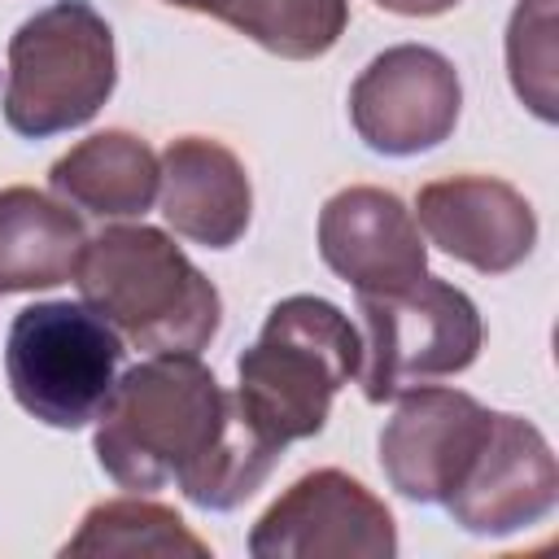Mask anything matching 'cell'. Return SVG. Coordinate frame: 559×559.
Instances as JSON below:
<instances>
[{
  "label": "cell",
  "instance_id": "ffe728a7",
  "mask_svg": "<svg viewBox=\"0 0 559 559\" xmlns=\"http://www.w3.org/2000/svg\"><path fill=\"white\" fill-rule=\"evenodd\" d=\"M376 4L397 17H437V13H450L459 0H376Z\"/></svg>",
  "mask_w": 559,
  "mask_h": 559
},
{
  "label": "cell",
  "instance_id": "2e32d148",
  "mask_svg": "<svg viewBox=\"0 0 559 559\" xmlns=\"http://www.w3.org/2000/svg\"><path fill=\"white\" fill-rule=\"evenodd\" d=\"M284 445H275L236 402L231 393V406H227V419H223V432L214 437V445L175 480L179 493L192 502V507H205V511H231L240 507L245 498H253L262 489V480L275 472Z\"/></svg>",
  "mask_w": 559,
  "mask_h": 559
},
{
  "label": "cell",
  "instance_id": "7c38bea8",
  "mask_svg": "<svg viewBox=\"0 0 559 559\" xmlns=\"http://www.w3.org/2000/svg\"><path fill=\"white\" fill-rule=\"evenodd\" d=\"M319 258L354 293H393L428 275V245L397 192L354 183L319 210Z\"/></svg>",
  "mask_w": 559,
  "mask_h": 559
},
{
  "label": "cell",
  "instance_id": "5b68a950",
  "mask_svg": "<svg viewBox=\"0 0 559 559\" xmlns=\"http://www.w3.org/2000/svg\"><path fill=\"white\" fill-rule=\"evenodd\" d=\"M122 354L118 328L105 323L87 301H35L9 323L4 376L26 415L74 432L96 424L105 411Z\"/></svg>",
  "mask_w": 559,
  "mask_h": 559
},
{
  "label": "cell",
  "instance_id": "4fadbf2b",
  "mask_svg": "<svg viewBox=\"0 0 559 559\" xmlns=\"http://www.w3.org/2000/svg\"><path fill=\"white\" fill-rule=\"evenodd\" d=\"M157 197L175 236L205 249H231L253 218L245 162L210 135H179L166 144Z\"/></svg>",
  "mask_w": 559,
  "mask_h": 559
},
{
  "label": "cell",
  "instance_id": "52a82bcc",
  "mask_svg": "<svg viewBox=\"0 0 559 559\" xmlns=\"http://www.w3.org/2000/svg\"><path fill=\"white\" fill-rule=\"evenodd\" d=\"M253 559H393V511L349 472L319 467L293 480L249 528Z\"/></svg>",
  "mask_w": 559,
  "mask_h": 559
},
{
  "label": "cell",
  "instance_id": "5bb4252c",
  "mask_svg": "<svg viewBox=\"0 0 559 559\" xmlns=\"http://www.w3.org/2000/svg\"><path fill=\"white\" fill-rule=\"evenodd\" d=\"M162 157L131 131H96L61 153L48 170L52 197L92 218H140L157 201Z\"/></svg>",
  "mask_w": 559,
  "mask_h": 559
},
{
  "label": "cell",
  "instance_id": "ac0fdd59",
  "mask_svg": "<svg viewBox=\"0 0 559 559\" xmlns=\"http://www.w3.org/2000/svg\"><path fill=\"white\" fill-rule=\"evenodd\" d=\"M218 22L284 61H314L345 35L349 0H231Z\"/></svg>",
  "mask_w": 559,
  "mask_h": 559
},
{
  "label": "cell",
  "instance_id": "277c9868",
  "mask_svg": "<svg viewBox=\"0 0 559 559\" xmlns=\"http://www.w3.org/2000/svg\"><path fill=\"white\" fill-rule=\"evenodd\" d=\"M118 83L109 22L92 0H52L9 39L4 122L26 140L74 131L100 114Z\"/></svg>",
  "mask_w": 559,
  "mask_h": 559
},
{
  "label": "cell",
  "instance_id": "3957f363",
  "mask_svg": "<svg viewBox=\"0 0 559 559\" xmlns=\"http://www.w3.org/2000/svg\"><path fill=\"white\" fill-rule=\"evenodd\" d=\"M362 336L328 297H284L266 310L258 341L236 358V402L275 441L319 437L332 397L358 376Z\"/></svg>",
  "mask_w": 559,
  "mask_h": 559
},
{
  "label": "cell",
  "instance_id": "8fae6325",
  "mask_svg": "<svg viewBox=\"0 0 559 559\" xmlns=\"http://www.w3.org/2000/svg\"><path fill=\"white\" fill-rule=\"evenodd\" d=\"M415 223L428 245L480 275L515 271L537 245V214L520 188L493 175H454L424 183Z\"/></svg>",
  "mask_w": 559,
  "mask_h": 559
},
{
  "label": "cell",
  "instance_id": "8992f818",
  "mask_svg": "<svg viewBox=\"0 0 559 559\" xmlns=\"http://www.w3.org/2000/svg\"><path fill=\"white\" fill-rule=\"evenodd\" d=\"M358 384L376 406L406 389L467 371L485 345L476 301L437 275H419L393 293H358Z\"/></svg>",
  "mask_w": 559,
  "mask_h": 559
},
{
  "label": "cell",
  "instance_id": "9c48e42d",
  "mask_svg": "<svg viewBox=\"0 0 559 559\" xmlns=\"http://www.w3.org/2000/svg\"><path fill=\"white\" fill-rule=\"evenodd\" d=\"M559 502V463L537 424L511 411L489 415V432L463 480L441 502L472 537H511L542 524Z\"/></svg>",
  "mask_w": 559,
  "mask_h": 559
},
{
  "label": "cell",
  "instance_id": "30bf717a",
  "mask_svg": "<svg viewBox=\"0 0 559 559\" xmlns=\"http://www.w3.org/2000/svg\"><path fill=\"white\" fill-rule=\"evenodd\" d=\"M393 402L397 411L380 428V472L402 498L441 507L480 450L493 411L445 384H419Z\"/></svg>",
  "mask_w": 559,
  "mask_h": 559
},
{
  "label": "cell",
  "instance_id": "6da1fadb",
  "mask_svg": "<svg viewBox=\"0 0 559 559\" xmlns=\"http://www.w3.org/2000/svg\"><path fill=\"white\" fill-rule=\"evenodd\" d=\"M83 301L144 354H201L223 323L218 288L157 227L114 223L83 245Z\"/></svg>",
  "mask_w": 559,
  "mask_h": 559
},
{
  "label": "cell",
  "instance_id": "44dd1931",
  "mask_svg": "<svg viewBox=\"0 0 559 559\" xmlns=\"http://www.w3.org/2000/svg\"><path fill=\"white\" fill-rule=\"evenodd\" d=\"M166 4H179V9H192V13H210V17H223V9L231 0H166Z\"/></svg>",
  "mask_w": 559,
  "mask_h": 559
},
{
  "label": "cell",
  "instance_id": "9a60e30c",
  "mask_svg": "<svg viewBox=\"0 0 559 559\" xmlns=\"http://www.w3.org/2000/svg\"><path fill=\"white\" fill-rule=\"evenodd\" d=\"M87 231L83 218L39 188H0V297L74 280Z\"/></svg>",
  "mask_w": 559,
  "mask_h": 559
},
{
  "label": "cell",
  "instance_id": "d6986e66",
  "mask_svg": "<svg viewBox=\"0 0 559 559\" xmlns=\"http://www.w3.org/2000/svg\"><path fill=\"white\" fill-rule=\"evenodd\" d=\"M555 0H520L507 22V74L542 122H555Z\"/></svg>",
  "mask_w": 559,
  "mask_h": 559
},
{
  "label": "cell",
  "instance_id": "7a4b0ae2",
  "mask_svg": "<svg viewBox=\"0 0 559 559\" xmlns=\"http://www.w3.org/2000/svg\"><path fill=\"white\" fill-rule=\"evenodd\" d=\"M227 406L231 393L197 354H148L96 415V463L114 485L153 493L214 445Z\"/></svg>",
  "mask_w": 559,
  "mask_h": 559
},
{
  "label": "cell",
  "instance_id": "ba28073f",
  "mask_svg": "<svg viewBox=\"0 0 559 559\" xmlns=\"http://www.w3.org/2000/svg\"><path fill=\"white\" fill-rule=\"evenodd\" d=\"M463 83L445 52L393 44L376 52L349 87V122L380 157H415L454 135Z\"/></svg>",
  "mask_w": 559,
  "mask_h": 559
},
{
  "label": "cell",
  "instance_id": "e0dca14e",
  "mask_svg": "<svg viewBox=\"0 0 559 559\" xmlns=\"http://www.w3.org/2000/svg\"><path fill=\"white\" fill-rule=\"evenodd\" d=\"M61 555H192L205 559L210 542L197 537L175 507L144 498H109L96 502L79 533L61 546Z\"/></svg>",
  "mask_w": 559,
  "mask_h": 559
}]
</instances>
